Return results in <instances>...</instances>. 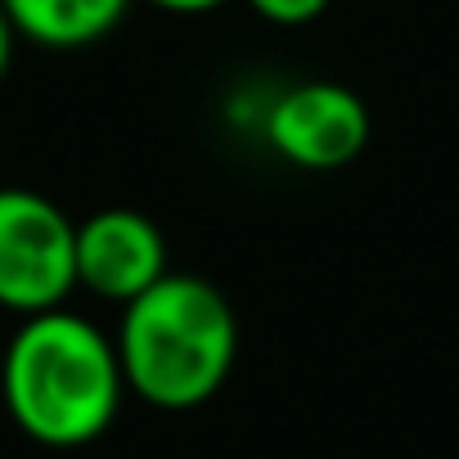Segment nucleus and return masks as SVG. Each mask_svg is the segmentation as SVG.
<instances>
[{
    "instance_id": "f257e3e1",
    "label": "nucleus",
    "mask_w": 459,
    "mask_h": 459,
    "mask_svg": "<svg viewBox=\"0 0 459 459\" xmlns=\"http://www.w3.org/2000/svg\"><path fill=\"white\" fill-rule=\"evenodd\" d=\"M126 378L117 342L64 307L23 316L5 360H0V396L23 437L50 450H73L108 432L117 419Z\"/></svg>"
},
{
    "instance_id": "f03ea898",
    "label": "nucleus",
    "mask_w": 459,
    "mask_h": 459,
    "mask_svg": "<svg viewBox=\"0 0 459 459\" xmlns=\"http://www.w3.org/2000/svg\"><path fill=\"white\" fill-rule=\"evenodd\" d=\"M117 360L126 387L158 410H194L221 392L239 356V325L225 293L198 275L167 271L122 307Z\"/></svg>"
},
{
    "instance_id": "7ed1b4c3",
    "label": "nucleus",
    "mask_w": 459,
    "mask_h": 459,
    "mask_svg": "<svg viewBox=\"0 0 459 459\" xmlns=\"http://www.w3.org/2000/svg\"><path fill=\"white\" fill-rule=\"evenodd\" d=\"M77 289V225L37 189H0V307L41 316Z\"/></svg>"
},
{
    "instance_id": "20e7f679",
    "label": "nucleus",
    "mask_w": 459,
    "mask_h": 459,
    "mask_svg": "<svg viewBox=\"0 0 459 459\" xmlns=\"http://www.w3.org/2000/svg\"><path fill=\"white\" fill-rule=\"evenodd\" d=\"M266 144L302 171H338L369 144V108L342 82H298L266 108Z\"/></svg>"
},
{
    "instance_id": "39448f33",
    "label": "nucleus",
    "mask_w": 459,
    "mask_h": 459,
    "mask_svg": "<svg viewBox=\"0 0 459 459\" xmlns=\"http://www.w3.org/2000/svg\"><path fill=\"white\" fill-rule=\"evenodd\" d=\"M167 275L162 230L135 207H104L77 225V289L104 302H135Z\"/></svg>"
},
{
    "instance_id": "423d86ee",
    "label": "nucleus",
    "mask_w": 459,
    "mask_h": 459,
    "mask_svg": "<svg viewBox=\"0 0 459 459\" xmlns=\"http://www.w3.org/2000/svg\"><path fill=\"white\" fill-rule=\"evenodd\" d=\"M19 37L46 50H82L104 41L131 10V0H0Z\"/></svg>"
},
{
    "instance_id": "0eeeda50",
    "label": "nucleus",
    "mask_w": 459,
    "mask_h": 459,
    "mask_svg": "<svg viewBox=\"0 0 459 459\" xmlns=\"http://www.w3.org/2000/svg\"><path fill=\"white\" fill-rule=\"evenodd\" d=\"M248 5L275 28H302L329 10V0H248Z\"/></svg>"
},
{
    "instance_id": "6e6552de",
    "label": "nucleus",
    "mask_w": 459,
    "mask_h": 459,
    "mask_svg": "<svg viewBox=\"0 0 459 459\" xmlns=\"http://www.w3.org/2000/svg\"><path fill=\"white\" fill-rule=\"evenodd\" d=\"M144 5H153L162 14H212V10L225 5V0H144Z\"/></svg>"
},
{
    "instance_id": "1a4fd4ad",
    "label": "nucleus",
    "mask_w": 459,
    "mask_h": 459,
    "mask_svg": "<svg viewBox=\"0 0 459 459\" xmlns=\"http://www.w3.org/2000/svg\"><path fill=\"white\" fill-rule=\"evenodd\" d=\"M14 23H10V14H5V5H0V82H5V73H10V59H14Z\"/></svg>"
}]
</instances>
